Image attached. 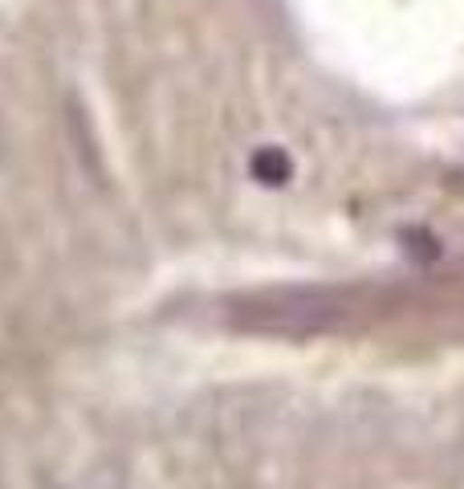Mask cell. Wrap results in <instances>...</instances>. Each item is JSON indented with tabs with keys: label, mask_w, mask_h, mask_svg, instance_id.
Masks as SVG:
<instances>
[{
	"label": "cell",
	"mask_w": 464,
	"mask_h": 489,
	"mask_svg": "<svg viewBox=\"0 0 464 489\" xmlns=\"http://www.w3.org/2000/svg\"><path fill=\"white\" fill-rule=\"evenodd\" d=\"M249 171H252V179H257V184L281 187L285 179L293 176V159L281 151V147H257V151H252V159H249Z\"/></svg>",
	"instance_id": "1"
}]
</instances>
